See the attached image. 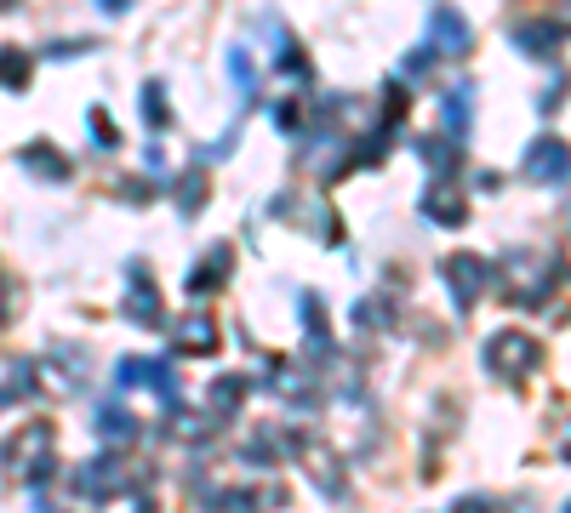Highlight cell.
<instances>
[{
    "label": "cell",
    "instance_id": "6da1fadb",
    "mask_svg": "<svg viewBox=\"0 0 571 513\" xmlns=\"http://www.w3.org/2000/svg\"><path fill=\"white\" fill-rule=\"evenodd\" d=\"M491 279H503V297H509V302L543 308V302H549V286H555V263H549L543 251L520 246V251H509L503 263L491 269Z\"/></svg>",
    "mask_w": 571,
    "mask_h": 513
},
{
    "label": "cell",
    "instance_id": "ac0fdd59",
    "mask_svg": "<svg viewBox=\"0 0 571 513\" xmlns=\"http://www.w3.org/2000/svg\"><path fill=\"white\" fill-rule=\"evenodd\" d=\"M246 399V377H217L212 382V417H235Z\"/></svg>",
    "mask_w": 571,
    "mask_h": 513
},
{
    "label": "cell",
    "instance_id": "9a60e30c",
    "mask_svg": "<svg viewBox=\"0 0 571 513\" xmlns=\"http://www.w3.org/2000/svg\"><path fill=\"white\" fill-rule=\"evenodd\" d=\"M23 166H29L35 177H46V183H69V160L52 143H29V148H23Z\"/></svg>",
    "mask_w": 571,
    "mask_h": 513
},
{
    "label": "cell",
    "instance_id": "7402d4cb",
    "mask_svg": "<svg viewBox=\"0 0 571 513\" xmlns=\"http://www.w3.org/2000/svg\"><path fill=\"white\" fill-rule=\"evenodd\" d=\"M143 120L155 126V132L171 120V109H166V86H160V81H143Z\"/></svg>",
    "mask_w": 571,
    "mask_h": 513
},
{
    "label": "cell",
    "instance_id": "ba28073f",
    "mask_svg": "<svg viewBox=\"0 0 571 513\" xmlns=\"http://www.w3.org/2000/svg\"><path fill=\"white\" fill-rule=\"evenodd\" d=\"M171 366L166 359H120V371H115V389H148V394H160L166 405H178V389H171Z\"/></svg>",
    "mask_w": 571,
    "mask_h": 513
},
{
    "label": "cell",
    "instance_id": "8992f818",
    "mask_svg": "<svg viewBox=\"0 0 571 513\" xmlns=\"http://www.w3.org/2000/svg\"><path fill=\"white\" fill-rule=\"evenodd\" d=\"M35 371H40L46 382H52L58 394H81V389H86V371H92V359H86V348H81V343H52Z\"/></svg>",
    "mask_w": 571,
    "mask_h": 513
},
{
    "label": "cell",
    "instance_id": "4fadbf2b",
    "mask_svg": "<svg viewBox=\"0 0 571 513\" xmlns=\"http://www.w3.org/2000/svg\"><path fill=\"white\" fill-rule=\"evenodd\" d=\"M178 348H183V354H217V320H212V314L178 320Z\"/></svg>",
    "mask_w": 571,
    "mask_h": 513
},
{
    "label": "cell",
    "instance_id": "277c9868",
    "mask_svg": "<svg viewBox=\"0 0 571 513\" xmlns=\"http://www.w3.org/2000/svg\"><path fill=\"white\" fill-rule=\"evenodd\" d=\"M69 485H74L81 502H115L120 491H132V468L120 456H92V462H81V468L69 474Z\"/></svg>",
    "mask_w": 571,
    "mask_h": 513
},
{
    "label": "cell",
    "instance_id": "d6986e66",
    "mask_svg": "<svg viewBox=\"0 0 571 513\" xmlns=\"http://www.w3.org/2000/svg\"><path fill=\"white\" fill-rule=\"evenodd\" d=\"M97 433H104L109 445H127V440H138V422L127 417V410H115V405H104L97 410Z\"/></svg>",
    "mask_w": 571,
    "mask_h": 513
},
{
    "label": "cell",
    "instance_id": "603a6c76",
    "mask_svg": "<svg viewBox=\"0 0 571 513\" xmlns=\"http://www.w3.org/2000/svg\"><path fill=\"white\" fill-rule=\"evenodd\" d=\"M229 74H235L240 97H252V86H258V69H252V51H246V46H235V51H229Z\"/></svg>",
    "mask_w": 571,
    "mask_h": 513
},
{
    "label": "cell",
    "instance_id": "cb8c5ba5",
    "mask_svg": "<svg viewBox=\"0 0 571 513\" xmlns=\"http://www.w3.org/2000/svg\"><path fill=\"white\" fill-rule=\"evenodd\" d=\"M269 120H275L286 138H297V132H304V103H297V97H281L275 109H269Z\"/></svg>",
    "mask_w": 571,
    "mask_h": 513
},
{
    "label": "cell",
    "instance_id": "2e32d148",
    "mask_svg": "<svg viewBox=\"0 0 571 513\" xmlns=\"http://www.w3.org/2000/svg\"><path fill=\"white\" fill-rule=\"evenodd\" d=\"M417 154H424V166H429L435 177H452V171L463 166V154H457L452 138H417Z\"/></svg>",
    "mask_w": 571,
    "mask_h": 513
},
{
    "label": "cell",
    "instance_id": "30bf717a",
    "mask_svg": "<svg viewBox=\"0 0 571 513\" xmlns=\"http://www.w3.org/2000/svg\"><path fill=\"white\" fill-rule=\"evenodd\" d=\"M526 177L532 183H566V143L560 138H537L532 148H526Z\"/></svg>",
    "mask_w": 571,
    "mask_h": 513
},
{
    "label": "cell",
    "instance_id": "8fae6325",
    "mask_svg": "<svg viewBox=\"0 0 571 513\" xmlns=\"http://www.w3.org/2000/svg\"><path fill=\"white\" fill-rule=\"evenodd\" d=\"M417 205H424V217H429V223H440V228H463V223H468L463 194H457V189H445V183H429Z\"/></svg>",
    "mask_w": 571,
    "mask_h": 513
},
{
    "label": "cell",
    "instance_id": "44dd1931",
    "mask_svg": "<svg viewBox=\"0 0 571 513\" xmlns=\"http://www.w3.org/2000/svg\"><path fill=\"white\" fill-rule=\"evenodd\" d=\"M304 325H309V348L326 354L332 348V331H326V308H320L314 297H304Z\"/></svg>",
    "mask_w": 571,
    "mask_h": 513
},
{
    "label": "cell",
    "instance_id": "9c48e42d",
    "mask_svg": "<svg viewBox=\"0 0 571 513\" xmlns=\"http://www.w3.org/2000/svg\"><path fill=\"white\" fill-rule=\"evenodd\" d=\"M229 274H235V251H229V246H212V251L201 256V269L189 274V297H194V302L217 297L223 286H229Z\"/></svg>",
    "mask_w": 571,
    "mask_h": 513
},
{
    "label": "cell",
    "instance_id": "83f0119b",
    "mask_svg": "<svg viewBox=\"0 0 571 513\" xmlns=\"http://www.w3.org/2000/svg\"><path fill=\"white\" fill-rule=\"evenodd\" d=\"M104 7H109V12H127V7H132V0H104Z\"/></svg>",
    "mask_w": 571,
    "mask_h": 513
},
{
    "label": "cell",
    "instance_id": "f546056e",
    "mask_svg": "<svg viewBox=\"0 0 571 513\" xmlns=\"http://www.w3.org/2000/svg\"><path fill=\"white\" fill-rule=\"evenodd\" d=\"M7 7H17V0H0V12H7Z\"/></svg>",
    "mask_w": 571,
    "mask_h": 513
},
{
    "label": "cell",
    "instance_id": "ffe728a7",
    "mask_svg": "<svg viewBox=\"0 0 571 513\" xmlns=\"http://www.w3.org/2000/svg\"><path fill=\"white\" fill-rule=\"evenodd\" d=\"M468 103H475V92L457 86V92H445V132H468Z\"/></svg>",
    "mask_w": 571,
    "mask_h": 513
},
{
    "label": "cell",
    "instance_id": "5b68a950",
    "mask_svg": "<svg viewBox=\"0 0 571 513\" xmlns=\"http://www.w3.org/2000/svg\"><path fill=\"white\" fill-rule=\"evenodd\" d=\"M445 286H452V302H457V314H468L486 291H491V263L475 251H457V256H445Z\"/></svg>",
    "mask_w": 571,
    "mask_h": 513
},
{
    "label": "cell",
    "instance_id": "3957f363",
    "mask_svg": "<svg viewBox=\"0 0 571 513\" xmlns=\"http://www.w3.org/2000/svg\"><path fill=\"white\" fill-rule=\"evenodd\" d=\"M480 359H486L491 377L520 382V377H532L543 366V343L532 337V331H491L486 348H480Z\"/></svg>",
    "mask_w": 571,
    "mask_h": 513
},
{
    "label": "cell",
    "instance_id": "e0dca14e",
    "mask_svg": "<svg viewBox=\"0 0 571 513\" xmlns=\"http://www.w3.org/2000/svg\"><path fill=\"white\" fill-rule=\"evenodd\" d=\"M201 205H206V171L189 166V171L178 177V212H183V217H201Z\"/></svg>",
    "mask_w": 571,
    "mask_h": 513
},
{
    "label": "cell",
    "instance_id": "7c38bea8",
    "mask_svg": "<svg viewBox=\"0 0 571 513\" xmlns=\"http://www.w3.org/2000/svg\"><path fill=\"white\" fill-rule=\"evenodd\" d=\"M127 320L138 325H160V291L148 286V269L132 263V297H127Z\"/></svg>",
    "mask_w": 571,
    "mask_h": 513
},
{
    "label": "cell",
    "instance_id": "4316f807",
    "mask_svg": "<svg viewBox=\"0 0 571 513\" xmlns=\"http://www.w3.org/2000/svg\"><path fill=\"white\" fill-rule=\"evenodd\" d=\"M452 513H491V502H486V497H463Z\"/></svg>",
    "mask_w": 571,
    "mask_h": 513
},
{
    "label": "cell",
    "instance_id": "5bb4252c",
    "mask_svg": "<svg viewBox=\"0 0 571 513\" xmlns=\"http://www.w3.org/2000/svg\"><path fill=\"white\" fill-rule=\"evenodd\" d=\"M560 40H566L560 23H520V29H514V46H526L532 58H555Z\"/></svg>",
    "mask_w": 571,
    "mask_h": 513
},
{
    "label": "cell",
    "instance_id": "d4e9b609",
    "mask_svg": "<svg viewBox=\"0 0 571 513\" xmlns=\"http://www.w3.org/2000/svg\"><path fill=\"white\" fill-rule=\"evenodd\" d=\"M0 74H7L12 92H23L29 86V58H23V51H0Z\"/></svg>",
    "mask_w": 571,
    "mask_h": 513
},
{
    "label": "cell",
    "instance_id": "484cf974",
    "mask_svg": "<svg viewBox=\"0 0 571 513\" xmlns=\"http://www.w3.org/2000/svg\"><path fill=\"white\" fill-rule=\"evenodd\" d=\"M86 132H97V143H115V126H109V115H104V109H92Z\"/></svg>",
    "mask_w": 571,
    "mask_h": 513
},
{
    "label": "cell",
    "instance_id": "f1b7e54d",
    "mask_svg": "<svg viewBox=\"0 0 571 513\" xmlns=\"http://www.w3.org/2000/svg\"><path fill=\"white\" fill-rule=\"evenodd\" d=\"M35 513H63V508H46V502H40V508H35Z\"/></svg>",
    "mask_w": 571,
    "mask_h": 513
},
{
    "label": "cell",
    "instance_id": "52a82bcc",
    "mask_svg": "<svg viewBox=\"0 0 571 513\" xmlns=\"http://www.w3.org/2000/svg\"><path fill=\"white\" fill-rule=\"evenodd\" d=\"M435 58H463L468 46H475V29H468V17L452 12V7H435L429 12V40H424Z\"/></svg>",
    "mask_w": 571,
    "mask_h": 513
},
{
    "label": "cell",
    "instance_id": "7a4b0ae2",
    "mask_svg": "<svg viewBox=\"0 0 571 513\" xmlns=\"http://www.w3.org/2000/svg\"><path fill=\"white\" fill-rule=\"evenodd\" d=\"M52 451H58L52 422H29L0 445V468H7L17 485H40L46 474H52Z\"/></svg>",
    "mask_w": 571,
    "mask_h": 513
}]
</instances>
